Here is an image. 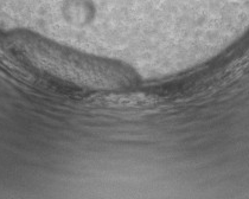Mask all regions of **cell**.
<instances>
[{
	"mask_svg": "<svg viewBox=\"0 0 249 199\" xmlns=\"http://www.w3.org/2000/svg\"><path fill=\"white\" fill-rule=\"evenodd\" d=\"M35 60L42 66L63 79L86 84L109 85L124 80V74L112 64L105 62H94L86 56L76 52H66L57 50L56 45L39 42L36 52H31Z\"/></svg>",
	"mask_w": 249,
	"mask_h": 199,
	"instance_id": "6da1fadb",
	"label": "cell"
}]
</instances>
